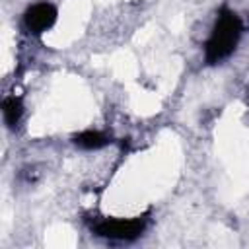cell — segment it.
I'll list each match as a JSON object with an SVG mask.
<instances>
[{"label":"cell","instance_id":"obj_1","mask_svg":"<svg viewBox=\"0 0 249 249\" xmlns=\"http://www.w3.org/2000/svg\"><path fill=\"white\" fill-rule=\"evenodd\" d=\"M243 33V23L239 16L228 8H222L218 12L216 23L212 27V33L204 45V58L208 64H218L226 60L237 47Z\"/></svg>","mask_w":249,"mask_h":249},{"label":"cell","instance_id":"obj_2","mask_svg":"<svg viewBox=\"0 0 249 249\" xmlns=\"http://www.w3.org/2000/svg\"><path fill=\"white\" fill-rule=\"evenodd\" d=\"M146 228V218H105L93 226V233L107 239H123L132 241L142 235Z\"/></svg>","mask_w":249,"mask_h":249},{"label":"cell","instance_id":"obj_3","mask_svg":"<svg viewBox=\"0 0 249 249\" xmlns=\"http://www.w3.org/2000/svg\"><path fill=\"white\" fill-rule=\"evenodd\" d=\"M56 8L49 2H39V4H33L25 10V16H23V23L25 27L33 33V35H41L45 33L47 29H51L56 21Z\"/></svg>","mask_w":249,"mask_h":249},{"label":"cell","instance_id":"obj_4","mask_svg":"<svg viewBox=\"0 0 249 249\" xmlns=\"http://www.w3.org/2000/svg\"><path fill=\"white\" fill-rule=\"evenodd\" d=\"M72 142L82 150H99V148L107 146L111 140L101 130H82L72 138Z\"/></svg>","mask_w":249,"mask_h":249},{"label":"cell","instance_id":"obj_5","mask_svg":"<svg viewBox=\"0 0 249 249\" xmlns=\"http://www.w3.org/2000/svg\"><path fill=\"white\" fill-rule=\"evenodd\" d=\"M2 115H4V121L10 128H16L18 123L21 121V115H23V103L19 97L16 95H10L2 101Z\"/></svg>","mask_w":249,"mask_h":249}]
</instances>
